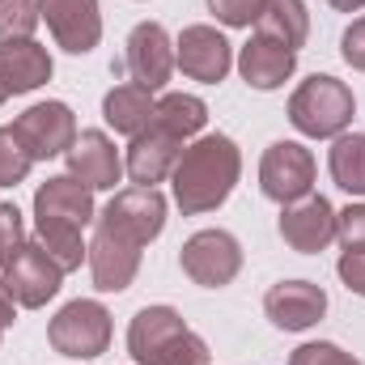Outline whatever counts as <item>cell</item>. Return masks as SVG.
Instances as JSON below:
<instances>
[{"mask_svg":"<svg viewBox=\"0 0 365 365\" xmlns=\"http://www.w3.org/2000/svg\"><path fill=\"white\" fill-rule=\"evenodd\" d=\"M242 175V153L230 136L212 132V136H200L195 145H187L175 166V204L182 208V217H200V212H212L230 200L234 182Z\"/></svg>","mask_w":365,"mask_h":365,"instance_id":"cell-1","label":"cell"},{"mask_svg":"<svg viewBox=\"0 0 365 365\" xmlns=\"http://www.w3.org/2000/svg\"><path fill=\"white\" fill-rule=\"evenodd\" d=\"M357 115V98L340 77L314 73L289 98V123L310 140H336Z\"/></svg>","mask_w":365,"mask_h":365,"instance_id":"cell-2","label":"cell"},{"mask_svg":"<svg viewBox=\"0 0 365 365\" xmlns=\"http://www.w3.org/2000/svg\"><path fill=\"white\" fill-rule=\"evenodd\" d=\"M47 340H51V349H56L60 357L93 361V357H102L106 344H110V310H106L102 302H90V297L68 302V306L51 319Z\"/></svg>","mask_w":365,"mask_h":365,"instance_id":"cell-3","label":"cell"},{"mask_svg":"<svg viewBox=\"0 0 365 365\" xmlns=\"http://www.w3.org/2000/svg\"><path fill=\"white\" fill-rule=\"evenodd\" d=\"M0 284L9 289V297L17 302V306H26V310H38V306H47L56 293H60V284H64V268L30 238V242H21L17 251H13V259L0 268Z\"/></svg>","mask_w":365,"mask_h":365,"instance_id":"cell-4","label":"cell"},{"mask_svg":"<svg viewBox=\"0 0 365 365\" xmlns=\"http://www.w3.org/2000/svg\"><path fill=\"white\" fill-rule=\"evenodd\" d=\"M179 264L200 289H225L242 272V247L230 230H200L182 242Z\"/></svg>","mask_w":365,"mask_h":365,"instance_id":"cell-5","label":"cell"},{"mask_svg":"<svg viewBox=\"0 0 365 365\" xmlns=\"http://www.w3.org/2000/svg\"><path fill=\"white\" fill-rule=\"evenodd\" d=\"M13 132L17 140L26 145V153L34 162H51V158H64L77 140V115L68 102H34L30 110H21L13 119Z\"/></svg>","mask_w":365,"mask_h":365,"instance_id":"cell-6","label":"cell"},{"mask_svg":"<svg viewBox=\"0 0 365 365\" xmlns=\"http://www.w3.org/2000/svg\"><path fill=\"white\" fill-rule=\"evenodd\" d=\"M98 225H106V230H115L119 238L145 247V242H153V238L166 230V195H162L158 187H128V191H119V195L102 208Z\"/></svg>","mask_w":365,"mask_h":365,"instance_id":"cell-7","label":"cell"},{"mask_svg":"<svg viewBox=\"0 0 365 365\" xmlns=\"http://www.w3.org/2000/svg\"><path fill=\"white\" fill-rule=\"evenodd\" d=\"M259 187L280 208L293 204V200H306L314 191V153L306 145H297V140L268 145L264 162H259Z\"/></svg>","mask_w":365,"mask_h":365,"instance_id":"cell-8","label":"cell"},{"mask_svg":"<svg viewBox=\"0 0 365 365\" xmlns=\"http://www.w3.org/2000/svg\"><path fill=\"white\" fill-rule=\"evenodd\" d=\"M175 64L191 81L217 86L234 68V47H230V38L217 26H187L179 34V43H175Z\"/></svg>","mask_w":365,"mask_h":365,"instance_id":"cell-9","label":"cell"},{"mask_svg":"<svg viewBox=\"0 0 365 365\" xmlns=\"http://www.w3.org/2000/svg\"><path fill=\"white\" fill-rule=\"evenodd\" d=\"M280 238L297 255H319L336 242V208L327 195H306L280 208Z\"/></svg>","mask_w":365,"mask_h":365,"instance_id":"cell-10","label":"cell"},{"mask_svg":"<svg viewBox=\"0 0 365 365\" xmlns=\"http://www.w3.org/2000/svg\"><path fill=\"white\" fill-rule=\"evenodd\" d=\"M38 17L47 21L51 38L68 56H86L102 38V13L98 0H38Z\"/></svg>","mask_w":365,"mask_h":365,"instance_id":"cell-11","label":"cell"},{"mask_svg":"<svg viewBox=\"0 0 365 365\" xmlns=\"http://www.w3.org/2000/svg\"><path fill=\"white\" fill-rule=\"evenodd\" d=\"M128 73L140 90H162L175 73V43L162 21H140L128 34Z\"/></svg>","mask_w":365,"mask_h":365,"instance_id":"cell-12","label":"cell"},{"mask_svg":"<svg viewBox=\"0 0 365 365\" xmlns=\"http://www.w3.org/2000/svg\"><path fill=\"white\" fill-rule=\"evenodd\" d=\"M90 272H93V289L98 293H123L140 272V247L119 238L115 230L98 225L90 242Z\"/></svg>","mask_w":365,"mask_h":365,"instance_id":"cell-13","label":"cell"},{"mask_svg":"<svg viewBox=\"0 0 365 365\" xmlns=\"http://www.w3.org/2000/svg\"><path fill=\"white\" fill-rule=\"evenodd\" d=\"M179 158H182L179 136H170V132H162V128L149 123L140 136H132L128 158H123V170H128V179L136 182V187H158V182H166L175 175Z\"/></svg>","mask_w":365,"mask_h":365,"instance_id":"cell-14","label":"cell"},{"mask_svg":"<svg viewBox=\"0 0 365 365\" xmlns=\"http://www.w3.org/2000/svg\"><path fill=\"white\" fill-rule=\"evenodd\" d=\"M264 314L280 331H306L327 314V293L310 280H280L264 297Z\"/></svg>","mask_w":365,"mask_h":365,"instance_id":"cell-15","label":"cell"},{"mask_svg":"<svg viewBox=\"0 0 365 365\" xmlns=\"http://www.w3.org/2000/svg\"><path fill=\"white\" fill-rule=\"evenodd\" d=\"M64 162H68V175L81 179L90 191H110L119 182V175H123V158H119L115 140L106 132H98V128L81 132L73 140V149L64 153Z\"/></svg>","mask_w":365,"mask_h":365,"instance_id":"cell-16","label":"cell"},{"mask_svg":"<svg viewBox=\"0 0 365 365\" xmlns=\"http://www.w3.org/2000/svg\"><path fill=\"white\" fill-rule=\"evenodd\" d=\"M34 221H64L86 230L93 221V191L73 175H56L34 191Z\"/></svg>","mask_w":365,"mask_h":365,"instance_id":"cell-17","label":"cell"},{"mask_svg":"<svg viewBox=\"0 0 365 365\" xmlns=\"http://www.w3.org/2000/svg\"><path fill=\"white\" fill-rule=\"evenodd\" d=\"M293 68H297V51L280 47L272 38H259V34L238 51V73L251 90H280L293 77Z\"/></svg>","mask_w":365,"mask_h":365,"instance_id":"cell-18","label":"cell"},{"mask_svg":"<svg viewBox=\"0 0 365 365\" xmlns=\"http://www.w3.org/2000/svg\"><path fill=\"white\" fill-rule=\"evenodd\" d=\"M179 331H187V323H182V314L175 306H145V310H136V319L128 327V353H132V361L149 365Z\"/></svg>","mask_w":365,"mask_h":365,"instance_id":"cell-19","label":"cell"},{"mask_svg":"<svg viewBox=\"0 0 365 365\" xmlns=\"http://www.w3.org/2000/svg\"><path fill=\"white\" fill-rule=\"evenodd\" d=\"M0 77L9 93H30L38 86L51 81V56L43 43L34 38H13V43H0Z\"/></svg>","mask_w":365,"mask_h":365,"instance_id":"cell-20","label":"cell"},{"mask_svg":"<svg viewBox=\"0 0 365 365\" xmlns=\"http://www.w3.org/2000/svg\"><path fill=\"white\" fill-rule=\"evenodd\" d=\"M153 110H158L153 93L140 90L136 81L115 86V90L102 98V119H106V128H115L119 136H140V132L153 123Z\"/></svg>","mask_w":365,"mask_h":365,"instance_id":"cell-21","label":"cell"},{"mask_svg":"<svg viewBox=\"0 0 365 365\" xmlns=\"http://www.w3.org/2000/svg\"><path fill=\"white\" fill-rule=\"evenodd\" d=\"M255 34L259 38H272L280 47H289V51L306 47V38H310L306 0H264V9L255 17Z\"/></svg>","mask_w":365,"mask_h":365,"instance_id":"cell-22","label":"cell"},{"mask_svg":"<svg viewBox=\"0 0 365 365\" xmlns=\"http://www.w3.org/2000/svg\"><path fill=\"white\" fill-rule=\"evenodd\" d=\"M327 170L340 191L365 195V132H340L331 153H327Z\"/></svg>","mask_w":365,"mask_h":365,"instance_id":"cell-23","label":"cell"},{"mask_svg":"<svg viewBox=\"0 0 365 365\" xmlns=\"http://www.w3.org/2000/svg\"><path fill=\"white\" fill-rule=\"evenodd\" d=\"M204 123H208V106H204V98H195V93H166V98H158V110H153V128H162V132H170V136H195V132H204Z\"/></svg>","mask_w":365,"mask_h":365,"instance_id":"cell-24","label":"cell"},{"mask_svg":"<svg viewBox=\"0 0 365 365\" xmlns=\"http://www.w3.org/2000/svg\"><path fill=\"white\" fill-rule=\"evenodd\" d=\"M34 242H38L64 272H77L81 259H90V247L81 242V230H77V225H64V221H34Z\"/></svg>","mask_w":365,"mask_h":365,"instance_id":"cell-25","label":"cell"},{"mask_svg":"<svg viewBox=\"0 0 365 365\" xmlns=\"http://www.w3.org/2000/svg\"><path fill=\"white\" fill-rule=\"evenodd\" d=\"M38 21V0H0V43L30 38Z\"/></svg>","mask_w":365,"mask_h":365,"instance_id":"cell-26","label":"cell"},{"mask_svg":"<svg viewBox=\"0 0 365 365\" xmlns=\"http://www.w3.org/2000/svg\"><path fill=\"white\" fill-rule=\"evenodd\" d=\"M34 158L26 153V145L17 140L13 128H0V187H17V182L30 175Z\"/></svg>","mask_w":365,"mask_h":365,"instance_id":"cell-27","label":"cell"},{"mask_svg":"<svg viewBox=\"0 0 365 365\" xmlns=\"http://www.w3.org/2000/svg\"><path fill=\"white\" fill-rule=\"evenodd\" d=\"M208 361H212L208 344L187 327V331H179V336H175V340H170V344H166L149 365H208Z\"/></svg>","mask_w":365,"mask_h":365,"instance_id":"cell-28","label":"cell"},{"mask_svg":"<svg viewBox=\"0 0 365 365\" xmlns=\"http://www.w3.org/2000/svg\"><path fill=\"white\" fill-rule=\"evenodd\" d=\"M289 365H361L353 353H344L340 344H327V340H314V344H302L293 349Z\"/></svg>","mask_w":365,"mask_h":365,"instance_id":"cell-29","label":"cell"},{"mask_svg":"<svg viewBox=\"0 0 365 365\" xmlns=\"http://www.w3.org/2000/svg\"><path fill=\"white\" fill-rule=\"evenodd\" d=\"M336 242L344 251H365V204H349L336 212Z\"/></svg>","mask_w":365,"mask_h":365,"instance_id":"cell-30","label":"cell"},{"mask_svg":"<svg viewBox=\"0 0 365 365\" xmlns=\"http://www.w3.org/2000/svg\"><path fill=\"white\" fill-rule=\"evenodd\" d=\"M26 242V225H21V212L17 204H4L0 200V268L13 259V251Z\"/></svg>","mask_w":365,"mask_h":365,"instance_id":"cell-31","label":"cell"},{"mask_svg":"<svg viewBox=\"0 0 365 365\" xmlns=\"http://www.w3.org/2000/svg\"><path fill=\"white\" fill-rule=\"evenodd\" d=\"M208 9H212V17L221 26H234L238 30V26H255L264 0H208Z\"/></svg>","mask_w":365,"mask_h":365,"instance_id":"cell-32","label":"cell"},{"mask_svg":"<svg viewBox=\"0 0 365 365\" xmlns=\"http://www.w3.org/2000/svg\"><path fill=\"white\" fill-rule=\"evenodd\" d=\"M340 56H344V64L349 68H357L365 73V13L344 30V38H340Z\"/></svg>","mask_w":365,"mask_h":365,"instance_id":"cell-33","label":"cell"},{"mask_svg":"<svg viewBox=\"0 0 365 365\" xmlns=\"http://www.w3.org/2000/svg\"><path fill=\"white\" fill-rule=\"evenodd\" d=\"M336 272H340V280H344L357 297H365V251H344L340 264H336Z\"/></svg>","mask_w":365,"mask_h":365,"instance_id":"cell-34","label":"cell"},{"mask_svg":"<svg viewBox=\"0 0 365 365\" xmlns=\"http://www.w3.org/2000/svg\"><path fill=\"white\" fill-rule=\"evenodd\" d=\"M13 323H17V302H13V297H9V289L0 284V331H4V327H13Z\"/></svg>","mask_w":365,"mask_h":365,"instance_id":"cell-35","label":"cell"},{"mask_svg":"<svg viewBox=\"0 0 365 365\" xmlns=\"http://www.w3.org/2000/svg\"><path fill=\"white\" fill-rule=\"evenodd\" d=\"M331 9H340V13H357V9H365V0H327Z\"/></svg>","mask_w":365,"mask_h":365,"instance_id":"cell-36","label":"cell"},{"mask_svg":"<svg viewBox=\"0 0 365 365\" xmlns=\"http://www.w3.org/2000/svg\"><path fill=\"white\" fill-rule=\"evenodd\" d=\"M4 98H9V86H4V77H0V106H4Z\"/></svg>","mask_w":365,"mask_h":365,"instance_id":"cell-37","label":"cell"}]
</instances>
